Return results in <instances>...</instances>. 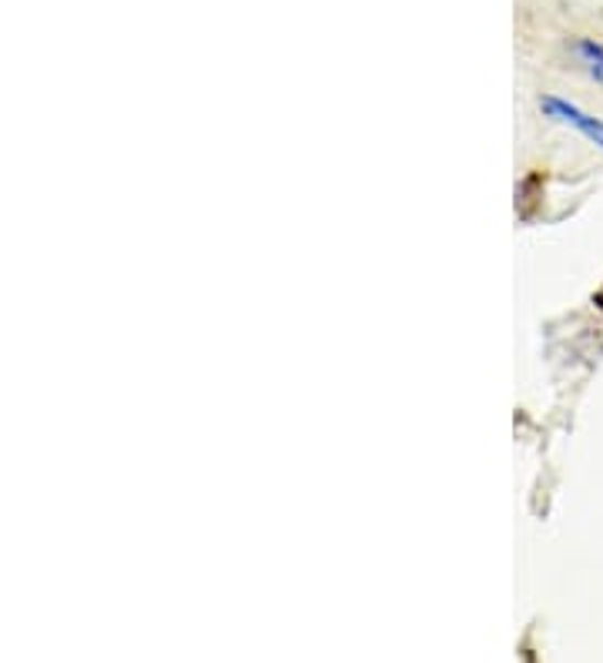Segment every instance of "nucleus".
<instances>
[{
  "instance_id": "obj_3",
  "label": "nucleus",
  "mask_w": 603,
  "mask_h": 663,
  "mask_svg": "<svg viewBox=\"0 0 603 663\" xmlns=\"http://www.w3.org/2000/svg\"><path fill=\"white\" fill-rule=\"evenodd\" d=\"M544 181H547V175H540V168H529V171L520 178V184H516V215H520L523 222H533V209H529V205H536L540 198H547Z\"/></svg>"
},
{
  "instance_id": "obj_4",
  "label": "nucleus",
  "mask_w": 603,
  "mask_h": 663,
  "mask_svg": "<svg viewBox=\"0 0 603 663\" xmlns=\"http://www.w3.org/2000/svg\"><path fill=\"white\" fill-rule=\"evenodd\" d=\"M593 302H596V305H600V308H603V289H600V292H596V295H593Z\"/></svg>"
},
{
  "instance_id": "obj_2",
  "label": "nucleus",
  "mask_w": 603,
  "mask_h": 663,
  "mask_svg": "<svg viewBox=\"0 0 603 663\" xmlns=\"http://www.w3.org/2000/svg\"><path fill=\"white\" fill-rule=\"evenodd\" d=\"M560 57L567 68L587 78L593 88H603V34L600 31H563L560 34Z\"/></svg>"
},
{
  "instance_id": "obj_1",
  "label": "nucleus",
  "mask_w": 603,
  "mask_h": 663,
  "mask_svg": "<svg viewBox=\"0 0 603 663\" xmlns=\"http://www.w3.org/2000/svg\"><path fill=\"white\" fill-rule=\"evenodd\" d=\"M533 108L547 124L570 131V135H577L583 145H590L593 151L603 155V114H596V111L583 108L580 101H573L560 91H550V88L533 91Z\"/></svg>"
}]
</instances>
